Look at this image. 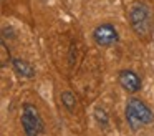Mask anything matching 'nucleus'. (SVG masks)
Masks as SVG:
<instances>
[{
    "mask_svg": "<svg viewBox=\"0 0 154 136\" xmlns=\"http://www.w3.org/2000/svg\"><path fill=\"white\" fill-rule=\"evenodd\" d=\"M93 40L98 46H111L119 40L118 30L111 23H101L93 30Z\"/></svg>",
    "mask_w": 154,
    "mask_h": 136,
    "instance_id": "20e7f679",
    "label": "nucleus"
},
{
    "mask_svg": "<svg viewBox=\"0 0 154 136\" xmlns=\"http://www.w3.org/2000/svg\"><path fill=\"white\" fill-rule=\"evenodd\" d=\"M126 121L131 129L136 131L143 125H151L154 121V115L151 108L137 98H131L126 103Z\"/></svg>",
    "mask_w": 154,
    "mask_h": 136,
    "instance_id": "f03ea898",
    "label": "nucleus"
},
{
    "mask_svg": "<svg viewBox=\"0 0 154 136\" xmlns=\"http://www.w3.org/2000/svg\"><path fill=\"white\" fill-rule=\"evenodd\" d=\"M94 115H96V119L101 123V125H108V116H106V113H104V109L98 108L96 111H94Z\"/></svg>",
    "mask_w": 154,
    "mask_h": 136,
    "instance_id": "6e6552de",
    "label": "nucleus"
},
{
    "mask_svg": "<svg viewBox=\"0 0 154 136\" xmlns=\"http://www.w3.org/2000/svg\"><path fill=\"white\" fill-rule=\"evenodd\" d=\"M7 55H10V53H8V50H7L5 42H2V60H0V62H2V66H5L8 62H12L10 58H7Z\"/></svg>",
    "mask_w": 154,
    "mask_h": 136,
    "instance_id": "1a4fd4ad",
    "label": "nucleus"
},
{
    "mask_svg": "<svg viewBox=\"0 0 154 136\" xmlns=\"http://www.w3.org/2000/svg\"><path fill=\"white\" fill-rule=\"evenodd\" d=\"M61 103H63V106L68 111H73L75 106H76V98H75V95L71 91H63L61 93Z\"/></svg>",
    "mask_w": 154,
    "mask_h": 136,
    "instance_id": "0eeeda50",
    "label": "nucleus"
},
{
    "mask_svg": "<svg viewBox=\"0 0 154 136\" xmlns=\"http://www.w3.org/2000/svg\"><path fill=\"white\" fill-rule=\"evenodd\" d=\"M129 23L139 36H151L154 30L152 12L144 3H134L129 10Z\"/></svg>",
    "mask_w": 154,
    "mask_h": 136,
    "instance_id": "f257e3e1",
    "label": "nucleus"
},
{
    "mask_svg": "<svg viewBox=\"0 0 154 136\" xmlns=\"http://www.w3.org/2000/svg\"><path fill=\"white\" fill-rule=\"evenodd\" d=\"M118 81L123 86L126 91L129 93H136L141 90V78L137 76V73H134L133 70H121L119 75H118Z\"/></svg>",
    "mask_w": 154,
    "mask_h": 136,
    "instance_id": "39448f33",
    "label": "nucleus"
},
{
    "mask_svg": "<svg viewBox=\"0 0 154 136\" xmlns=\"http://www.w3.org/2000/svg\"><path fill=\"white\" fill-rule=\"evenodd\" d=\"M22 128L25 131V136H42L45 131L43 118L38 108L30 101L22 106Z\"/></svg>",
    "mask_w": 154,
    "mask_h": 136,
    "instance_id": "7ed1b4c3",
    "label": "nucleus"
},
{
    "mask_svg": "<svg viewBox=\"0 0 154 136\" xmlns=\"http://www.w3.org/2000/svg\"><path fill=\"white\" fill-rule=\"evenodd\" d=\"M12 66H14L15 73L23 78H33L35 76V68L32 66V63H28L27 60L22 58H14L12 60Z\"/></svg>",
    "mask_w": 154,
    "mask_h": 136,
    "instance_id": "423d86ee",
    "label": "nucleus"
}]
</instances>
